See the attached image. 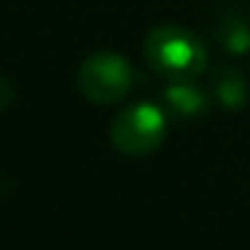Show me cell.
Returning a JSON list of instances; mask_svg holds the SVG:
<instances>
[{
    "instance_id": "277c9868",
    "label": "cell",
    "mask_w": 250,
    "mask_h": 250,
    "mask_svg": "<svg viewBox=\"0 0 250 250\" xmlns=\"http://www.w3.org/2000/svg\"><path fill=\"white\" fill-rule=\"evenodd\" d=\"M164 103L180 119H199L210 108L207 94L202 89H196L194 81H172L164 89Z\"/></svg>"
},
{
    "instance_id": "52a82bcc",
    "label": "cell",
    "mask_w": 250,
    "mask_h": 250,
    "mask_svg": "<svg viewBox=\"0 0 250 250\" xmlns=\"http://www.w3.org/2000/svg\"><path fill=\"white\" fill-rule=\"evenodd\" d=\"M11 100H14V83L0 76V110H6L11 105Z\"/></svg>"
},
{
    "instance_id": "6da1fadb",
    "label": "cell",
    "mask_w": 250,
    "mask_h": 250,
    "mask_svg": "<svg viewBox=\"0 0 250 250\" xmlns=\"http://www.w3.org/2000/svg\"><path fill=\"white\" fill-rule=\"evenodd\" d=\"M143 57L148 67L164 81H196L207 65V49L202 38L180 24H159L148 30L143 41Z\"/></svg>"
},
{
    "instance_id": "5b68a950",
    "label": "cell",
    "mask_w": 250,
    "mask_h": 250,
    "mask_svg": "<svg viewBox=\"0 0 250 250\" xmlns=\"http://www.w3.org/2000/svg\"><path fill=\"white\" fill-rule=\"evenodd\" d=\"M212 92H215L218 103L229 110H239L250 97L248 81L242 78V73L237 67H223L215 76V81H212Z\"/></svg>"
},
{
    "instance_id": "7a4b0ae2",
    "label": "cell",
    "mask_w": 250,
    "mask_h": 250,
    "mask_svg": "<svg viewBox=\"0 0 250 250\" xmlns=\"http://www.w3.org/2000/svg\"><path fill=\"white\" fill-rule=\"evenodd\" d=\"M167 113L151 100L124 108L110 121V146L126 159H143L159 151L167 137Z\"/></svg>"
},
{
    "instance_id": "3957f363",
    "label": "cell",
    "mask_w": 250,
    "mask_h": 250,
    "mask_svg": "<svg viewBox=\"0 0 250 250\" xmlns=\"http://www.w3.org/2000/svg\"><path fill=\"white\" fill-rule=\"evenodd\" d=\"M76 86L83 100L94 105L121 103L135 89V67L124 54L116 51H94L78 65Z\"/></svg>"
},
{
    "instance_id": "8992f818",
    "label": "cell",
    "mask_w": 250,
    "mask_h": 250,
    "mask_svg": "<svg viewBox=\"0 0 250 250\" xmlns=\"http://www.w3.org/2000/svg\"><path fill=\"white\" fill-rule=\"evenodd\" d=\"M218 41L229 54H248L250 51V27L242 17H223L218 27Z\"/></svg>"
}]
</instances>
